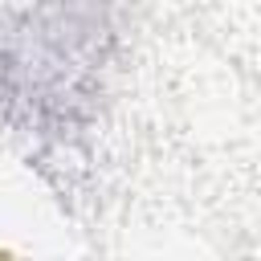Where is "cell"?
Wrapping results in <instances>:
<instances>
[{
	"mask_svg": "<svg viewBox=\"0 0 261 261\" xmlns=\"http://www.w3.org/2000/svg\"><path fill=\"white\" fill-rule=\"evenodd\" d=\"M110 49L106 0H37L0 29V110L65 139L90 114Z\"/></svg>",
	"mask_w": 261,
	"mask_h": 261,
	"instance_id": "1",
	"label": "cell"
}]
</instances>
